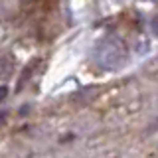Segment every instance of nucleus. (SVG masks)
<instances>
[{"label":"nucleus","instance_id":"4","mask_svg":"<svg viewBox=\"0 0 158 158\" xmlns=\"http://www.w3.org/2000/svg\"><path fill=\"white\" fill-rule=\"evenodd\" d=\"M6 95H8V89L2 85V87H0V103H2L4 99H6Z\"/></svg>","mask_w":158,"mask_h":158},{"label":"nucleus","instance_id":"2","mask_svg":"<svg viewBox=\"0 0 158 158\" xmlns=\"http://www.w3.org/2000/svg\"><path fill=\"white\" fill-rule=\"evenodd\" d=\"M14 71V61L8 56L0 57V79H8Z\"/></svg>","mask_w":158,"mask_h":158},{"label":"nucleus","instance_id":"5","mask_svg":"<svg viewBox=\"0 0 158 158\" xmlns=\"http://www.w3.org/2000/svg\"><path fill=\"white\" fill-rule=\"evenodd\" d=\"M152 28H154V32L158 34V16H156L154 20H152Z\"/></svg>","mask_w":158,"mask_h":158},{"label":"nucleus","instance_id":"1","mask_svg":"<svg viewBox=\"0 0 158 158\" xmlns=\"http://www.w3.org/2000/svg\"><path fill=\"white\" fill-rule=\"evenodd\" d=\"M95 57H97V61L105 67H117V65H123V63L127 61V48L118 38L109 36L99 44V48L95 52Z\"/></svg>","mask_w":158,"mask_h":158},{"label":"nucleus","instance_id":"3","mask_svg":"<svg viewBox=\"0 0 158 158\" xmlns=\"http://www.w3.org/2000/svg\"><path fill=\"white\" fill-rule=\"evenodd\" d=\"M36 63H38V61H32V63L28 65V69H24L22 77H20V83H18V91L24 87V83H28V81H30V75H32V71L36 69Z\"/></svg>","mask_w":158,"mask_h":158},{"label":"nucleus","instance_id":"6","mask_svg":"<svg viewBox=\"0 0 158 158\" xmlns=\"http://www.w3.org/2000/svg\"><path fill=\"white\" fill-rule=\"evenodd\" d=\"M6 117H8V113H4V111L0 113V123H4V121H6Z\"/></svg>","mask_w":158,"mask_h":158}]
</instances>
